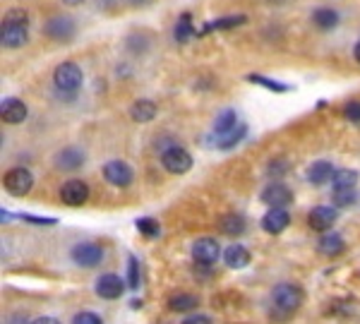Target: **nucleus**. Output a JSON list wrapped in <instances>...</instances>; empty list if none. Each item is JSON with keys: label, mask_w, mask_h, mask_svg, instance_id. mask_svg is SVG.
I'll return each instance as SVG.
<instances>
[{"label": "nucleus", "mask_w": 360, "mask_h": 324, "mask_svg": "<svg viewBox=\"0 0 360 324\" xmlns=\"http://www.w3.org/2000/svg\"><path fill=\"white\" fill-rule=\"evenodd\" d=\"M288 223H291V214L286 209H269L262 219V228L271 235H278L281 231H286Z\"/></svg>", "instance_id": "nucleus-15"}, {"label": "nucleus", "mask_w": 360, "mask_h": 324, "mask_svg": "<svg viewBox=\"0 0 360 324\" xmlns=\"http://www.w3.org/2000/svg\"><path fill=\"white\" fill-rule=\"evenodd\" d=\"M200 305V298L193 296V293H176V296L168 298V308L173 312H190Z\"/></svg>", "instance_id": "nucleus-24"}, {"label": "nucleus", "mask_w": 360, "mask_h": 324, "mask_svg": "<svg viewBox=\"0 0 360 324\" xmlns=\"http://www.w3.org/2000/svg\"><path fill=\"white\" fill-rule=\"evenodd\" d=\"M123 291H125V281L120 279V276H115V274H103L101 279L96 281V293L101 298H106V300L120 298V296H123Z\"/></svg>", "instance_id": "nucleus-13"}, {"label": "nucleus", "mask_w": 360, "mask_h": 324, "mask_svg": "<svg viewBox=\"0 0 360 324\" xmlns=\"http://www.w3.org/2000/svg\"><path fill=\"white\" fill-rule=\"evenodd\" d=\"M72 259L79 267H98L103 259V247L96 242H79L72 247Z\"/></svg>", "instance_id": "nucleus-7"}, {"label": "nucleus", "mask_w": 360, "mask_h": 324, "mask_svg": "<svg viewBox=\"0 0 360 324\" xmlns=\"http://www.w3.org/2000/svg\"><path fill=\"white\" fill-rule=\"evenodd\" d=\"M3 185H5V190H8L10 195L22 197V195H27L29 190L34 188V176H32V171H29V169H10L3 176Z\"/></svg>", "instance_id": "nucleus-5"}, {"label": "nucleus", "mask_w": 360, "mask_h": 324, "mask_svg": "<svg viewBox=\"0 0 360 324\" xmlns=\"http://www.w3.org/2000/svg\"><path fill=\"white\" fill-rule=\"evenodd\" d=\"M72 324H103V322L94 312H77V315L72 317Z\"/></svg>", "instance_id": "nucleus-32"}, {"label": "nucleus", "mask_w": 360, "mask_h": 324, "mask_svg": "<svg viewBox=\"0 0 360 324\" xmlns=\"http://www.w3.org/2000/svg\"><path fill=\"white\" fill-rule=\"evenodd\" d=\"M219 228L226 235H243L245 233V219L240 214H226V216H221V221H219Z\"/></svg>", "instance_id": "nucleus-25"}, {"label": "nucleus", "mask_w": 360, "mask_h": 324, "mask_svg": "<svg viewBox=\"0 0 360 324\" xmlns=\"http://www.w3.org/2000/svg\"><path fill=\"white\" fill-rule=\"evenodd\" d=\"M103 178H106L113 188H127V185L132 183V178H135V173H132V169L125 164V161L115 159L103 166Z\"/></svg>", "instance_id": "nucleus-8"}, {"label": "nucleus", "mask_w": 360, "mask_h": 324, "mask_svg": "<svg viewBox=\"0 0 360 324\" xmlns=\"http://www.w3.org/2000/svg\"><path fill=\"white\" fill-rule=\"evenodd\" d=\"M161 166H164L168 173H173V176H183V173H188L193 169V156H190L188 149L173 144V147L161 152Z\"/></svg>", "instance_id": "nucleus-4"}, {"label": "nucleus", "mask_w": 360, "mask_h": 324, "mask_svg": "<svg viewBox=\"0 0 360 324\" xmlns=\"http://www.w3.org/2000/svg\"><path fill=\"white\" fill-rule=\"evenodd\" d=\"M219 254H221V247H219V242L214 238H200L193 245V257L197 264H205V267H212V264H217Z\"/></svg>", "instance_id": "nucleus-10"}, {"label": "nucleus", "mask_w": 360, "mask_h": 324, "mask_svg": "<svg viewBox=\"0 0 360 324\" xmlns=\"http://www.w3.org/2000/svg\"><path fill=\"white\" fill-rule=\"evenodd\" d=\"M60 200L65 202L68 207H79L89 200V185L84 181H68L60 188Z\"/></svg>", "instance_id": "nucleus-11"}, {"label": "nucleus", "mask_w": 360, "mask_h": 324, "mask_svg": "<svg viewBox=\"0 0 360 324\" xmlns=\"http://www.w3.org/2000/svg\"><path fill=\"white\" fill-rule=\"evenodd\" d=\"M245 135H248V127H245V125H238L233 132H229V135L219 137V140H217V147H219V149H233L236 144L240 142Z\"/></svg>", "instance_id": "nucleus-28"}, {"label": "nucleus", "mask_w": 360, "mask_h": 324, "mask_svg": "<svg viewBox=\"0 0 360 324\" xmlns=\"http://www.w3.org/2000/svg\"><path fill=\"white\" fill-rule=\"evenodd\" d=\"M137 231L142 235H147V238H156V235L161 233V226L159 221H154V219H137Z\"/></svg>", "instance_id": "nucleus-30"}, {"label": "nucleus", "mask_w": 360, "mask_h": 324, "mask_svg": "<svg viewBox=\"0 0 360 324\" xmlns=\"http://www.w3.org/2000/svg\"><path fill=\"white\" fill-rule=\"evenodd\" d=\"M317 250L322 252L324 257H339V254L346 250V242L339 233H327V235H322Z\"/></svg>", "instance_id": "nucleus-18"}, {"label": "nucleus", "mask_w": 360, "mask_h": 324, "mask_svg": "<svg viewBox=\"0 0 360 324\" xmlns=\"http://www.w3.org/2000/svg\"><path fill=\"white\" fill-rule=\"evenodd\" d=\"M353 56H356V60L360 63V41L356 44V48H353Z\"/></svg>", "instance_id": "nucleus-37"}, {"label": "nucleus", "mask_w": 360, "mask_h": 324, "mask_svg": "<svg viewBox=\"0 0 360 324\" xmlns=\"http://www.w3.org/2000/svg\"><path fill=\"white\" fill-rule=\"evenodd\" d=\"M300 303H303V291L295 283H278L271 291V315L276 320H286L298 312Z\"/></svg>", "instance_id": "nucleus-2"}, {"label": "nucleus", "mask_w": 360, "mask_h": 324, "mask_svg": "<svg viewBox=\"0 0 360 324\" xmlns=\"http://www.w3.org/2000/svg\"><path fill=\"white\" fill-rule=\"evenodd\" d=\"M82 79H84V74H82V70H79V65H75V63H60L53 72L56 89L60 91V94H68V96L77 94V89L82 86Z\"/></svg>", "instance_id": "nucleus-3"}, {"label": "nucleus", "mask_w": 360, "mask_h": 324, "mask_svg": "<svg viewBox=\"0 0 360 324\" xmlns=\"http://www.w3.org/2000/svg\"><path fill=\"white\" fill-rule=\"evenodd\" d=\"M248 17L245 15H229V17H219L214 22H207L205 29L200 34H209V32H221V29H233V27H240L245 25Z\"/></svg>", "instance_id": "nucleus-23"}, {"label": "nucleus", "mask_w": 360, "mask_h": 324, "mask_svg": "<svg viewBox=\"0 0 360 324\" xmlns=\"http://www.w3.org/2000/svg\"><path fill=\"white\" fill-rule=\"evenodd\" d=\"M262 202L269 205L271 209H286L293 202V193L283 183H271L262 190Z\"/></svg>", "instance_id": "nucleus-9"}, {"label": "nucleus", "mask_w": 360, "mask_h": 324, "mask_svg": "<svg viewBox=\"0 0 360 324\" xmlns=\"http://www.w3.org/2000/svg\"><path fill=\"white\" fill-rule=\"evenodd\" d=\"M27 106H25V101H20V99H3V103H0V118H3V123H8V125H20V123H25V118H27Z\"/></svg>", "instance_id": "nucleus-12"}, {"label": "nucleus", "mask_w": 360, "mask_h": 324, "mask_svg": "<svg viewBox=\"0 0 360 324\" xmlns=\"http://www.w3.org/2000/svg\"><path fill=\"white\" fill-rule=\"evenodd\" d=\"M238 125H240L238 123V113L233 108H226V111L219 113L217 120H214V132H217V137H224V135H229V132H233Z\"/></svg>", "instance_id": "nucleus-21"}, {"label": "nucleus", "mask_w": 360, "mask_h": 324, "mask_svg": "<svg viewBox=\"0 0 360 324\" xmlns=\"http://www.w3.org/2000/svg\"><path fill=\"white\" fill-rule=\"evenodd\" d=\"M156 103L154 101H149V99H139L132 103V108H130V115H132V120L135 123H149V120H154L156 118Z\"/></svg>", "instance_id": "nucleus-19"}, {"label": "nucleus", "mask_w": 360, "mask_h": 324, "mask_svg": "<svg viewBox=\"0 0 360 324\" xmlns=\"http://www.w3.org/2000/svg\"><path fill=\"white\" fill-rule=\"evenodd\" d=\"M312 25L317 29H322V32H329V29H334L339 25V13L332 8H317L315 13H312Z\"/></svg>", "instance_id": "nucleus-22"}, {"label": "nucleus", "mask_w": 360, "mask_h": 324, "mask_svg": "<svg viewBox=\"0 0 360 324\" xmlns=\"http://www.w3.org/2000/svg\"><path fill=\"white\" fill-rule=\"evenodd\" d=\"M32 324H60L56 320V317H39V320H34Z\"/></svg>", "instance_id": "nucleus-36"}, {"label": "nucleus", "mask_w": 360, "mask_h": 324, "mask_svg": "<svg viewBox=\"0 0 360 324\" xmlns=\"http://www.w3.org/2000/svg\"><path fill=\"white\" fill-rule=\"evenodd\" d=\"M84 164V152L77 147H65L56 154V166L60 171H77Z\"/></svg>", "instance_id": "nucleus-16"}, {"label": "nucleus", "mask_w": 360, "mask_h": 324, "mask_svg": "<svg viewBox=\"0 0 360 324\" xmlns=\"http://www.w3.org/2000/svg\"><path fill=\"white\" fill-rule=\"evenodd\" d=\"M250 82L252 84H262L264 89H269V91H278V94H283V91H288L291 86L288 84H283V82H276V79H269V77H262V74H250Z\"/></svg>", "instance_id": "nucleus-29"}, {"label": "nucleus", "mask_w": 360, "mask_h": 324, "mask_svg": "<svg viewBox=\"0 0 360 324\" xmlns=\"http://www.w3.org/2000/svg\"><path fill=\"white\" fill-rule=\"evenodd\" d=\"M44 34L53 41H70L75 37V22L70 17L56 15L44 25Z\"/></svg>", "instance_id": "nucleus-6"}, {"label": "nucleus", "mask_w": 360, "mask_h": 324, "mask_svg": "<svg viewBox=\"0 0 360 324\" xmlns=\"http://www.w3.org/2000/svg\"><path fill=\"white\" fill-rule=\"evenodd\" d=\"M344 115L351 123H360V101H351V103H346V108H344Z\"/></svg>", "instance_id": "nucleus-34"}, {"label": "nucleus", "mask_w": 360, "mask_h": 324, "mask_svg": "<svg viewBox=\"0 0 360 324\" xmlns=\"http://www.w3.org/2000/svg\"><path fill=\"white\" fill-rule=\"evenodd\" d=\"M63 3H65V5H82L84 0H63Z\"/></svg>", "instance_id": "nucleus-38"}, {"label": "nucleus", "mask_w": 360, "mask_h": 324, "mask_svg": "<svg viewBox=\"0 0 360 324\" xmlns=\"http://www.w3.org/2000/svg\"><path fill=\"white\" fill-rule=\"evenodd\" d=\"M127 264H130V276H127V286L130 288H137L139 286V264L135 257L127 259Z\"/></svg>", "instance_id": "nucleus-33"}, {"label": "nucleus", "mask_w": 360, "mask_h": 324, "mask_svg": "<svg viewBox=\"0 0 360 324\" xmlns=\"http://www.w3.org/2000/svg\"><path fill=\"white\" fill-rule=\"evenodd\" d=\"M332 200H334V207H351L353 202L358 200L356 188H353V190H334Z\"/></svg>", "instance_id": "nucleus-31"}, {"label": "nucleus", "mask_w": 360, "mask_h": 324, "mask_svg": "<svg viewBox=\"0 0 360 324\" xmlns=\"http://www.w3.org/2000/svg\"><path fill=\"white\" fill-rule=\"evenodd\" d=\"M195 34H200V32H197V29L193 27V17H190L188 13L180 15L178 25H176V29H173V37H176V41L178 44H185V41H190V39H193Z\"/></svg>", "instance_id": "nucleus-26"}, {"label": "nucleus", "mask_w": 360, "mask_h": 324, "mask_svg": "<svg viewBox=\"0 0 360 324\" xmlns=\"http://www.w3.org/2000/svg\"><path fill=\"white\" fill-rule=\"evenodd\" d=\"M183 324H214V322L209 320L207 315H190V317H185Z\"/></svg>", "instance_id": "nucleus-35"}, {"label": "nucleus", "mask_w": 360, "mask_h": 324, "mask_svg": "<svg viewBox=\"0 0 360 324\" xmlns=\"http://www.w3.org/2000/svg\"><path fill=\"white\" fill-rule=\"evenodd\" d=\"M224 262L229 264L231 269H243V267H248V264H250V250H248V247H243V245H231V247H226Z\"/></svg>", "instance_id": "nucleus-20"}, {"label": "nucleus", "mask_w": 360, "mask_h": 324, "mask_svg": "<svg viewBox=\"0 0 360 324\" xmlns=\"http://www.w3.org/2000/svg\"><path fill=\"white\" fill-rule=\"evenodd\" d=\"M356 183H358V173L356 171H351V169H341V171H336L334 173V190H353L356 188Z\"/></svg>", "instance_id": "nucleus-27"}, {"label": "nucleus", "mask_w": 360, "mask_h": 324, "mask_svg": "<svg viewBox=\"0 0 360 324\" xmlns=\"http://www.w3.org/2000/svg\"><path fill=\"white\" fill-rule=\"evenodd\" d=\"M334 166L329 161H315V164L307 169V181L312 185H324L329 181H334Z\"/></svg>", "instance_id": "nucleus-17"}, {"label": "nucleus", "mask_w": 360, "mask_h": 324, "mask_svg": "<svg viewBox=\"0 0 360 324\" xmlns=\"http://www.w3.org/2000/svg\"><path fill=\"white\" fill-rule=\"evenodd\" d=\"M307 223H310L312 231L324 233V231H329L336 223V209L334 207H315L310 212V216H307Z\"/></svg>", "instance_id": "nucleus-14"}, {"label": "nucleus", "mask_w": 360, "mask_h": 324, "mask_svg": "<svg viewBox=\"0 0 360 324\" xmlns=\"http://www.w3.org/2000/svg\"><path fill=\"white\" fill-rule=\"evenodd\" d=\"M29 39V15L22 8H13L3 17L0 27V44L5 48H20Z\"/></svg>", "instance_id": "nucleus-1"}]
</instances>
